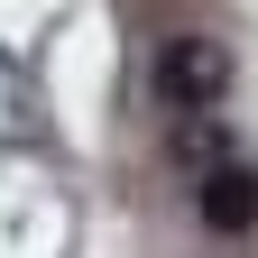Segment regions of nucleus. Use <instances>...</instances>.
I'll use <instances>...</instances> for the list:
<instances>
[{
	"label": "nucleus",
	"mask_w": 258,
	"mask_h": 258,
	"mask_svg": "<svg viewBox=\"0 0 258 258\" xmlns=\"http://www.w3.org/2000/svg\"><path fill=\"white\" fill-rule=\"evenodd\" d=\"M221 83H231V55H221L203 28H194V37H166V55H157V92H166L175 111H212Z\"/></svg>",
	"instance_id": "f257e3e1"
},
{
	"label": "nucleus",
	"mask_w": 258,
	"mask_h": 258,
	"mask_svg": "<svg viewBox=\"0 0 258 258\" xmlns=\"http://www.w3.org/2000/svg\"><path fill=\"white\" fill-rule=\"evenodd\" d=\"M194 203H203V221H212V231H249V221H258V175L240 166V157H221V166L203 175V194H194Z\"/></svg>",
	"instance_id": "f03ea898"
}]
</instances>
